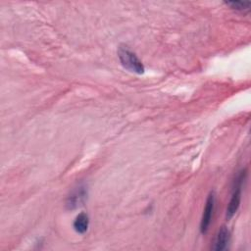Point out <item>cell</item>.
Returning a JSON list of instances; mask_svg holds the SVG:
<instances>
[{
  "mask_svg": "<svg viewBox=\"0 0 251 251\" xmlns=\"http://www.w3.org/2000/svg\"><path fill=\"white\" fill-rule=\"evenodd\" d=\"M244 177H245V173L241 172L235 180V186L233 188L231 198L226 208V219L232 218V216L236 213V211L239 208L240 200H241V184H242V181L244 180Z\"/></svg>",
  "mask_w": 251,
  "mask_h": 251,
  "instance_id": "2",
  "label": "cell"
},
{
  "mask_svg": "<svg viewBox=\"0 0 251 251\" xmlns=\"http://www.w3.org/2000/svg\"><path fill=\"white\" fill-rule=\"evenodd\" d=\"M230 240V232L226 226H222L219 230L218 233L215 237L214 244L212 246V249L215 251H222L225 250L229 243Z\"/></svg>",
  "mask_w": 251,
  "mask_h": 251,
  "instance_id": "5",
  "label": "cell"
},
{
  "mask_svg": "<svg viewBox=\"0 0 251 251\" xmlns=\"http://www.w3.org/2000/svg\"><path fill=\"white\" fill-rule=\"evenodd\" d=\"M118 57L122 66L127 71L135 74H143L144 66L137 56L126 46H120L118 49Z\"/></svg>",
  "mask_w": 251,
  "mask_h": 251,
  "instance_id": "1",
  "label": "cell"
},
{
  "mask_svg": "<svg viewBox=\"0 0 251 251\" xmlns=\"http://www.w3.org/2000/svg\"><path fill=\"white\" fill-rule=\"evenodd\" d=\"M226 5H228L231 9L236 10V11H246L249 9L251 3L249 1L244 2V1H227L225 2Z\"/></svg>",
  "mask_w": 251,
  "mask_h": 251,
  "instance_id": "7",
  "label": "cell"
},
{
  "mask_svg": "<svg viewBox=\"0 0 251 251\" xmlns=\"http://www.w3.org/2000/svg\"><path fill=\"white\" fill-rule=\"evenodd\" d=\"M214 209H215V193L211 192L207 198L206 201V206L203 211V216L201 219L200 223V231L201 233H206L209 226L211 224L213 214H214Z\"/></svg>",
  "mask_w": 251,
  "mask_h": 251,
  "instance_id": "3",
  "label": "cell"
},
{
  "mask_svg": "<svg viewBox=\"0 0 251 251\" xmlns=\"http://www.w3.org/2000/svg\"><path fill=\"white\" fill-rule=\"evenodd\" d=\"M86 197H87V190L85 189L84 186L80 185L76 189H75L72 192V194L68 197L66 206L70 210L75 209V208L80 206L84 202Z\"/></svg>",
  "mask_w": 251,
  "mask_h": 251,
  "instance_id": "4",
  "label": "cell"
},
{
  "mask_svg": "<svg viewBox=\"0 0 251 251\" xmlns=\"http://www.w3.org/2000/svg\"><path fill=\"white\" fill-rule=\"evenodd\" d=\"M89 226V218L87 214L85 213H80L76 216L74 222V229L80 234H83L84 232L87 231Z\"/></svg>",
  "mask_w": 251,
  "mask_h": 251,
  "instance_id": "6",
  "label": "cell"
}]
</instances>
